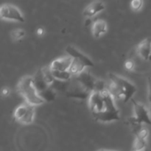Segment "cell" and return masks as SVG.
<instances>
[{
  "label": "cell",
  "instance_id": "cell-9",
  "mask_svg": "<svg viewBox=\"0 0 151 151\" xmlns=\"http://www.w3.org/2000/svg\"><path fill=\"white\" fill-rule=\"evenodd\" d=\"M66 52L68 53V55L70 56L73 59L78 60L83 63L86 67H93L94 66L92 60L89 58L87 55H86L84 53L80 51L77 48L72 46H68L66 48Z\"/></svg>",
  "mask_w": 151,
  "mask_h": 151
},
{
  "label": "cell",
  "instance_id": "cell-11",
  "mask_svg": "<svg viewBox=\"0 0 151 151\" xmlns=\"http://www.w3.org/2000/svg\"><path fill=\"white\" fill-rule=\"evenodd\" d=\"M137 52L141 58L151 62V38H146L137 47Z\"/></svg>",
  "mask_w": 151,
  "mask_h": 151
},
{
  "label": "cell",
  "instance_id": "cell-14",
  "mask_svg": "<svg viewBox=\"0 0 151 151\" xmlns=\"http://www.w3.org/2000/svg\"><path fill=\"white\" fill-rule=\"evenodd\" d=\"M51 73L53 78L59 82H68L72 78V76L69 72H59V71L51 70Z\"/></svg>",
  "mask_w": 151,
  "mask_h": 151
},
{
  "label": "cell",
  "instance_id": "cell-19",
  "mask_svg": "<svg viewBox=\"0 0 151 151\" xmlns=\"http://www.w3.org/2000/svg\"><path fill=\"white\" fill-rule=\"evenodd\" d=\"M147 85H148V100H151V78L147 79Z\"/></svg>",
  "mask_w": 151,
  "mask_h": 151
},
{
  "label": "cell",
  "instance_id": "cell-22",
  "mask_svg": "<svg viewBox=\"0 0 151 151\" xmlns=\"http://www.w3.org/2000/svg\"><path fill=\"white\" fill-rule=\"evenodd\" d=\"M149 102V111H150V116H151V100H148Z\"/></svg>",
  "mask_w": 151,
  "mask_h": 151
},
{
  "label": "cell",
  "instance_id": "cell-7",
  "mask_svg": "<svg viewBox=\"0 0 151 151\" xmlns=\"http://www.w3.org/2000/svg\"><path fill=\"white\" fill-rule=\"evenodd\" d=\"M133 133L135 135L134 143V151H142L147 148V139L149 136L147 128L142 125H130Z\"/></svg>",
  "mask_w": 151,
  "mask_h": 151
},
{
  "label": "cell",
  "instance_id": "cell-17",
  "mask_svg": "<svg viewBox=\"0 0 151 151\" xmlns=\"http://www.w3.org/2000/svg\"><path fill=\"white\" fill-rule=\"evenodd\" d=\"M135 67V63L132 60H127L125 63V68L128 71H132Z\"/></svg>",
  "mask_w": 151,
  "mask_h": 151
},
{
  "label": "cell",
  "instance_id": "cell-8",
  "mask_svg": "<svg viewBox=\"0 0 151 151\" xmlns=\"http://www.w3.org/2000/svg\"><path fill=\"white\" fill-rule=\"evenodd\" d=\"M73 59L69 55L58 58L52 61L49 66L50 70L59 72H69Z\"/></svg>",
  "mask_w": 151,
  "mask_h": 151
},
{
  "label": "cell",
  "instance_id": "cell-16",
  "mask_svg": "<svg viewBox=\"0 0 151 151\" xmlns=\"http://www.w3.org/2000/svg\"><path fill=\"white\" fill-rule=\"evenodd\" d=\"M143 4H144V2L142 0H134L130 3V6H131V8L132 9V10L139 11L143 7Z\"/></svg>",
  "mask_w": 151,
  "mask_h": 151
},
{
  "label": "cell",
  "instance_id": "cell-12",
  "mask_svg": "<svg viewBox=\"0 0 151 151\" xmlns=\"http://www.w3.org/2000/svg\"><path fill=\"white\" fill-rule=\"evenodd\" d=\"M108 30L107 22L103 19H97L93 22L91 33L95 38H99L106 33Z\"/></svg>",
  "mask_w": 151,
  "mask_h": 151
},
{
  "label": "cell",
  "instance_id": "cell-3",
  "mask_svg": "<svg viewBox=\"0 0 151 151\" xmlns=\"http://www.w3.org/2000/svg\"><path fill=\"white\" fill-rule=\"evenodd\" d=\"M18 92L23 97L24 103L30 106L36 107L41 106L45 102L40 97L35 83H34L32 76H24L19 80L17 84Z\"/></svg>",
  "mask_w": 151,
  "mask_h": 151
},
{
  "label": "cell",
  "instance_id": "cell-15",
  "mask_svg": "<svg viewBox=\"0 0 151 151\" xmlns=\"http://www.w3.org/2000/svg\"><path fill=\"white\" fill-rule=\"evenodd\" d=\"M26 35V32L23 29H15L11 31L10 32V36H11L12 39L14 41H19V40L22 39Z\"/></svg>",
  "mask_w": 151,
  "mask_h": 151
},
{
  "label": "cell",
  "instance_id": "cell-13",
  "mask_svg": "<svg viewBox=\"0 0 151 151\" xmlns=\"http://www.w3.org/2000/svg\"><path fill=\"white\" fill-rule=\"evenodd\" d=\"M86 66L83 63H81L79 60L73 59L72 65H71L70 68H69V72L71 74L72 77H77L79 75H81V73H83L86 70Z\"/></svg>",
  "mask_w": 151,
  "mask_h": 151
},
{
  "label": "cell",
  "instance_id": "cell-21",
  "mask_svg": "<svg viewBox=\"0 0 151 151\" xmlns=\"http://www.w3.org/2000/svg\"><path fill=\"white\" fill-rule=\"evenodd\" d=\"M95 151H119V150H107V149H100V150H97Z\"/></svg>",
  "mask_w": 151,
  "mask_h": 151
},
{
  "label": "cell",
  "instance_id": "cell-5",
  "mask_svg": "<svg viewBox=\"0 0 151 151\" xmlns=\"http://www.w3.org/2000/svg\"><path fill=\"white\" fill-rule=\"evenodd\" d=\"M35 107L26 103L19 105L13 112V117L16 122L22 125H30L35 119Z\"/></svg>",
  "mask_w": 151,
  "mask_h": 151
},
{
  "label": "cell",
  "instance_id": "cell-2",
  "mask_svg": "<svg viewBox=\"0 0 151 151\" xmlns=\"http://www.w3.org/2000/svg\"><path fill=\"white\" fill-rule=\"evenodd\" d=\"M109 78L110 84L107 88L115 100L117 99L124 103L133 100L137 88L132 82L114 73H109Z\"/></svg>",
  "mask_w": 151,
  "mask_h": 151
},
{
  "label": "cell",
  "instance_id": "cell-6",
  "mask_svg": "<svg viewBox=\"0 0 151 151\" xmlns=\"http://www.w3.org/2000/svg\"><path fill=\"white\" fill-rule=\"evenodd\" d=\"M0 19L11 22H24V15L17 6L12 4H3L0 5Z\"/></svg>",
  "mask_w": 151,
  "mask_h": 151
},
{
  "label": "cell",
  "instance_id": "cell-23",
  "mask_svg": "<svg viewBox=\"0 0 151 151\" xmlns=\"http://www.w3.org/2000/svg\"><path fill=\"white\" fill-rule=\"evenodd\" d=\"M142 151H150L149 150H147V148H146L145 150H142Z\"/></svg>",
  "mask_w": 151,
  "mask_h": 151
},
{
  "label": "cell",
  "instance_id": "cell-4",
  "mask_svg": "<svg viewBox=\"0 0 151 151\" xmlns=\"http://www.w3.org/2000/svg\"><path fill=\"white\" fill-rule=\"evenodd\" d=\"M132 100L134 115L127 119L128 125H142L143 124L151 125V116L149 109L144 104L134 100Z\"/></svg>",
  "mask_w": 151,
  "mask_h": 151
},
{
  "label": "cell",
  "instance_id": "cell-1",
  "mask_svg": "<svg viewBox=\"0 0 151 151\" xmlns=\"http://www.w3.org/2000/svg\"><path fill=\"white\" fill-rule=\"evenodd\" d=\"M88 108L95 120L103 123L116 122L120 119V114L115 99L108 88L94 91L88 97Z\"/></svg>",
  "mask_w": 151,
  "mask_h": 151
},
{
  "label": "cell",
  "instance_id": "cell-18",
  "mask_svg": "<svg viewBox=\"0 0 151 151\" xmlns=\"http://www.w3.org/2000/svg\"><path fill=\"white\" fill-rule=\"evenodd\" d=\"M10 90L9 89V88H7V87H5V88H3L1 91V95L4 96V97H6V96H8L9 94H10Z\"/></svg>",
  "mask_w": 151,
  "mask_h": 151
},
{
  "label": "cell",
  "instance_id": "cell-20",
  "mask_svg": "<svg viewBox=\"0 0 151 151\" xmlns=\"http://www.w3.org/2000/svg\"><path fill=\"white\" fill-rule=\"evenodd\" d=\"M45 32V30H44V28L42 27H38V29H36V34L38 35V36H41L43 35Z\"/></svg>",
  "mask_w": 151,
  "mask_h": 151
},
{
  "label": "cell",
  "instance_id": "cell-10",
  "mask_svg": "<svg viewBox=\"0 0 151 151\" xmlns=\"http://www.w3.org/2000/svg\"><path fill=\"white\" fill-rule=\"evenodd\" d=\"M106 9V4L100 1H96L91 2L85 7L83 11V15L86 19H91L98 13H101Z\"/></svg>",
  "mask_w": 151,
  "mask_h": 151
}]
</instances>
